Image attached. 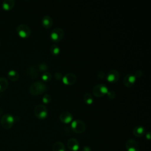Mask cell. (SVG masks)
<instances>
[{"mask_svg":"<svg viewBox=\"0 0 151 151\" xmlns=\"http://www.w3.org/2000/svg\"><path fill=\"white\" fill-rule=\"evenodd\" d=\"M46 89V86L44 83L38 81L34 82L30 86L29 91L32 95H40L42 94Z\"/></svg>","mask_w":151,"mask_h":151,"instance_id":"6da1fadb","label":"cell"},{"mask_svg":"<svg viewBox=\"0 0 151 151\" xmlns=\"http://www.w3.org/2000/svg\"><path fill=\"white\" fill-rule=\"evenodd\" d=\"M14 122V117L10 114H5L2 116L1 119V124L3 128L9 129L12 127Z\"/></svg>","mask_w":151,"mask_h":151,"instance_id":"7a4b0ae2","label":"cell"},{"mask_svg":"<svg viewBox=\"0 0 151 151\" xmlns=\"http://www.w3.org/2000/svg\"><path fill=\"white\" fill-rule=\"evenodd\" d=\"M71 128L74 132L77 133H81L86 129V124L80 120H76L71 122Z\"/></svg>","mask_w":151,"mask_h":151,"instance_id":"3957f363","label":"cell"},{"mask_svg":"<svg viewBox=\"0 0 151 151\" xmlns=\"http://www.w3.org/2000/svg\"><path fill=\"white\" fill-rule=\"evenodd\" d=\"M34 111L35 116L40 119H45L48 115V110L46 107L42 104L37 105L35 107Z\"/></svg>","mask_w":151,"mask_h":151,"instance_id":"277c9868","label":"cell"},{"mask_svg":"<svg viewBox=\"0 0 151 151\" xmlns=\"http://www.w3.org/2000/svg\"><path fill=\"white\" fill-rule=\"evenodd\" d=\"M17 31L18 35L22 38H28L31 35V29L29 27L24 24L18 25L17 28Z\"/></svg>","mask_w":151,"mask_h":151,"instance_id":"5b68a950","label":"cell"},{"mask_svg":"<svg viewBox=\"0 0 151 151\" xmlns=\"http://www.w3.org/2000/svg\"><path fill=\"white\" fill-rule=\"evenodd\" d=\"M108 91V88L103 84H99L95 86L93 89V94L97 97H101L107 94Z\"/></svg>","mask_w":151,"mask_h":151,"instance_id":"8992f818","label":"cell"},{"mask_svg":"<svg viewBox=\"0 0 151 151\" xmlns=\"http://www.w3.org/2000/svg\"><path fill=\"white\" fill-rule=\"evenodd\" d=\"M64 37V31L61 28H55L51 32L50 37L51 40L55 42H58Z\"/></svg>","mask_w":151,"mask_h":151,"instance_id":"52a82bcc","label":"cell"},{"mask_svg":"<svg viewBox=\"0 0 151 151\" xmlns=\"http://www.w3.org/2000/svg\"><path fill=\"white\" fill-rule=\"evenodd\" d=\"M127 151H139V146L136 141L133 139H129L126 143Z\"/></svg>","mask_w":151,"mask_h":151,"instance_id":"ba28073f","label":"cell"},{"mask_svg":"<svg viewBox=\"0 0 151 151\" xmlns=\"http://www.w3.org/2000/svg\"><path fill=\"white\" fill-rule=\"evenodd\" d=\"M120 77V74L118 71L113 70L109 71L107 74V80L109 82H116Z\"/></svg>","mask_w":151,"mask_h":151,"instance_id":"9c48e42d","label":"cell"},{"mask_svg":"<svg viewBox=\"0 0 151 151\" xmlns=\"http://www.w3.org/2000/svg\"><path fill=\"white\" fill-rule=\"evenodd\" d=\"M63 83L67 85H72L76 81V77L73 73H68L62 78Z\"/></svg>","mask_w":151,"mask_h":151,"instance_id":"30bf717a","label":"cell"},{"mask_svg":"<svg viewBox=\"0 0 151 151\" xmlns=\"http://www.w3.org/2000/svg\"><path fill=\"white\" fill-rule=\"evenodd\" d=\"M136 77L133 74H127L123 80V84L126 87H132L136 80Z\"/></svg>","mask_w":151,"mask_h":151,"instance_id":"8fae6325","label":"cell"},{"mask_svg":"<svg viewBox=\"0 0 151 151\" xmlns=\"http://www.w3.org/2000/svg\"><path fill=\"white\" fill-rule=\"evenodd\" d=\"M60 119L64 123H69L73 119V116L68 111H63L60 115Z\"/></svg>","mask_w":151,"mask_h":151,"instance_id":"7c38bea8","label":"cell"},{"mask_svg":"<svg viewBox=\"0 0 151 151\" xmlns=\"http://www.w3.org/2000/svg\"><path fill=\"white\" fill-rule=\"evenodd\" d=\"M68 149L72 151H77L79 149V143L76 139L71 138L67 142Z\"/></svg>","mask_w":151,"mask_h":151,"instance_id":"4fadbf2b","label":"cell"},{"mask_svg":"<svg viewBox=\"0 0 151 151\" xmlns=\"http://www.w3.org/2000/svg\"><path fill=\"white\" fill-rule=\"evenodd\" d=\"M133 134L137 137L143 136L145 133V129L142 126H137L133 130Z\"/></svg>","mask_w":151,"mask_h":151,"instance_id":"5bb4252c","label":"cell"},{"mask_svg":"<svg viewBox=\"0 0 151 151\" xmlns=\"http://www.w3.org/2000/svg\"><path fill=\"white\" fill-rule=\"evenodd\" d=\"M52 19L48 15L44 17L42 19V25L45 28H49L52 25Z\"/></svg>","mask_w":151,"mask_h":151,"instance_id":"9a60e30c","label":"cell"},{"mask_svg":"<svg viewBox=\"0 0 151 151\" xmlns=\"http://www.w3.org/2000/svg\"><path fill=\"white\" fill-rule=\"evenodd\" d=\"M15 4V2L14 0H5L2 2V6L3 9L5 10H10L11 9Z\"/></svg>","mask_w":151,"mask_h":151,"instance_id":"2e32d148","label":"cell"},{"mask_svg":"<svg viewBox=\"0 0 151 151\" xmlns=\"http://www.w3.org/2000/svg\"><path fill=\"white\" fill-rule=\"evenodd\" d=\"M52 151H65V146L63 143L61 142H57L54 143L52 147Z\"/></svg>","mask_w":151,"mask_h":151,"instance_id":"e0dca14e","label":"cell"},{"mask_svg":"<svg viewBox=\"0 0 151 151\" xmlns=\"http://www.w3.org/2000/svg\"><path fill=\"white\" fill-rule=\"evenodd\" d=\"M8 77L12 81H17L19 78V74L15 70H12L8 73Z\"/></svg>","mask_w":151,"mask_h":151,"instance_id":"ac0fdd59","label":"cell"},{"mask_svg":"<svg viewBox=\"0 0 151 151\" xmlns=\"http://www.w3.org/2000/svg\"><path fill=\"white\" fill-rule=\"evenodd\" d=\"M8 86L7 80L4 77H0V91L5 90Z\"/></svg>","mask_w":151,"mask_h":151,"instance_id":"d6986e66","label":"cell"},{"mask_svg":"<svg viewBox=\"0 0 151 151\" xmlns=\"http://www.w3.org/2000/svg\"><path fill=\"white\" fill-rule=\"evenodd\" d=\"M84 101L87 104H91L93 102V97L89 93H86L84 96Z\"/></svg>","mask_w":151,"mask_h":151,"instance_id":"ffe728a7","label":"cell"},{"mask_svg":"<svg viewBox=\"0 0 151 151\" xmlns=\"http://www.w3.org/2000/svg\"><path fill=\"white\" fill-rule=\"evenodd\" d=\"M50 50H51V53H52V54H54V55H57V54H58L59 52H60V50L59 47H58L57 45H54V44H53V45H51Z\"/></svg>","mask_w":151,"mask_h":151,"instance_id":"44dd1931","label":"cell"},{"mask_svg":"<svg viewBox=\"0 0 151 151\" xmlns=\"http://www.w3.org/2000/svg\"><path fill=\"white\" fill-rule=\"evenodd\" d=\"M42 79L44 80V81H48L51 80V74L49 73V72H44L42 75V77H41Z\"/></svg>","mask_w":151,"mask_h":151,"instance_id":"7402d4cb","label":"cell"},{"mask_svg":"<svg viewBox=\"0 0 151 151\" xmlns=\"http://www.w3.org/2000/svg\"><path fill=\"white\" fill-rule=\"evenodd\" d=\"M51 100V97L49 94H45L42 97V101L44 103H49Z\"/></svg>","mask_w":151,"mask_h":151,"instance_id":"603a6c76","label":"cell"},{"mask_svg":"<svg viewBox=\"0 0 151 151\" xmlns=\"http://www.w3.org/2000/svg\"><path fill=\"white\" fill-rule=\"evenodd\" d=\"M107 94L110 99H113L116 97V93L114 91H109Z\"/></svg>","mask_w":151,"mask_h":151,"instance_id":"cb8c5ba5","label":"cell"},{"mask_svg":"<svg viewBox=\"0 0 151 151\" xmlns=\"http://www.w3.org/2000/svg\"><path fill=\"white\" fill-rule=\"evenodd\" d=\"M48 68V67L46 64H41L40 65H39V69L40 71H45L47 70Z\"/></svg>","mask_w":151,"mask_h":151,"instance_id":"d4e9b609","label":"cell"},{"mask_svg":"<svg viewBox=\"0 0 151 151\" xmlns=\"http://www.w3.org/2000/svg\"><path fill=\"white\" fill-rule=\"evenodd\" d=\"M54 76H55V78L57 80H61V79L62 78V77H63V76H62V74H61V73H59V72L56 73L55 74Z\"/></svg>","mask_w":151,"mask_h":151,"instance_id":"484cf974","label":"cell"},{"mask_svg":"<svg viewBox=\"0 0 151 151\" xmlns=\"http://www.w3.org/2000/svg\"><path fill=\"white\" fill-rule=\"evenodd\" d=\"M105 76H106L105 73L102 71H100L97 73V77L100 78H103L105 77Z\"/></svg>","mask_w":151,"mask_h":151,"instance_id":"4316f807","label":"cell"},{"mask_svg":"<svg viewBox=\"0 0 151 151\" xmlns=\"http://www.w3.org/2000/svg\"><path fill=\"white\" fill-rule=\"evenodd\" d=\"M142 74H143V73H142V71H140V70H137V71H136V72H135V73H134V76L136 77H141L142 76Z\"/></svg>","mask_w":151,"mask_h":151,"instance_id":"83f0119b","label":"cell"},{"mask_svg":"<svg viewBox=\"0 0 151 151\" xmlns=\"http://www.w3.org/2000/svg\"><path fill=\"white\" fill-rule=\"evenodd\" d=\"M82 151H91V148L88 146H85L83 148Z\"/></svg>","mask_w":151,"mask_h":151,"instance_id":"f1b7e54d","label":"cell"},{"mask_svg":"<svg viewBox=\"0 0 151 151\" xmlns=\"http://www.w3.org/2000/svg\"><path fill=\"white\" fill-rule=\"evenodd\" d=\"M146 137L148 140H150V132H147V133H146Z\"/></svg>","mask_w":151,"mask_h":151,"instance_id":"f546056e","label":"cell"},{"mask_svg":"<svg viewBox=\"0 0 151 151\" xmlns=\"http://www.w3.org/2000/svg\"><path fill=\"white\" fill-rule=\"evenodd\" d=\"M2 113V110H1V109H0V114H1V113Z\"/></svg>","mask_w":151,"mask_h":151,"instance_id":"4dcf8cb0","label":"cell"}]
</instances>
